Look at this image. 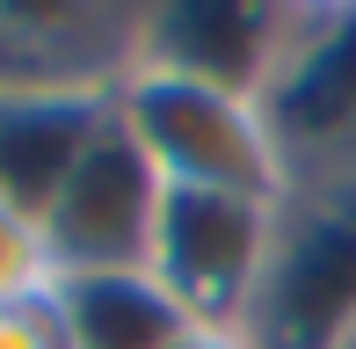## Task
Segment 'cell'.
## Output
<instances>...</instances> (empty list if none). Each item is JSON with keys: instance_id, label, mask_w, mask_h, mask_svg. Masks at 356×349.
I'll list each match as a JSON object with an SVG mask.
<instances>
[{"instance_id": "cell-1", "label": "cell", "mask_w": 356, "mask_h": 349, "mask_svg": "<svg viewBox=\"0 0 356 349\" xmlns=\"http://www.w3.org/2000/svg\"><path fill=\"white\" fill-rule=\"evenodd\" d=\"M117 124L160 168L168 189H225V197H262V204H291L298 189L262 95L131 66L117 81Z\"/></svg>"}, {"instance_id": "cell-2", "label": "cell", "mask_w": 356, "mask_h": 349, "mask_svg": "<svg viewBox=\"0 0 356 349\" xmlns=\"http://www.w3.org/2000/svg\"><path fill=\"white\" fill-rule=\"evenodd\" d=\"M240 327L254 349H342L356 335V182L291 189L269 277Z\"/></svg>"}, {"instance_id": "cell-3", "label": "cell", "mask_w": 356, "mask_h": 349, "mask_svg": "<svg viewBox=\"0 0 356 349\" xmlns=\"http://www.w3.org/2000/svg\"><path fill=\"white\" fill-rule=\"evenodd\" d=\"M284 233V204L262 197H225V189H168L153 226L145 269L189 320H248L254 291L269 277Z\"/></svg>"}, {"instance_id": "cell-4", "label": "cell", "mask_w": 356, "mask_h": 349, "mask_svg": "<svg viewBox=\"0 0 356 349\" xmlns=\"http://www.w3.org/2000/svg\"><path fill=\"white\" fill-rule=\"evenodd\" d=\"M291 182H356V8H298L291 51L262 95Z\"/></svg>"}, {"instance_id": "cell-5", "label": "cell", "mask_w": 356, "mask_h": 349, "mask_svg": "<svg viewBox=\"0 0 356 349\" xmlns=\"http://www.w3.org/2000/svg\"><path fill=\"white\" fill-rule=\"evenodd\" d=\"M160 197H168L160 168L131 146V131L109 109L102 138L80 153V168L51 197V211L37 218L44 247H51V269L58 277H80V269H145L153 226H160Z\"/></svg>"}, {"instance_id": "cell-6", "label": "cell", "mask_w": 356, "mask_h": 349, "mask_svg": "<svg viewBox=\"0 0 356 349\" xmlns=\"http://www.w3.org/2000/svg\"><path fill=\"white\" fill-rule=\"evenodd\" d=\"M131 66H138V8L0 0V95H51V88L117 95Z\"/></svg>"}, {"instance_id": "cell-7", "label": "cell", "mask_w": 356, "mask_h": 349, "mask_svg": "<svg viewBox=\"0 0 356 349\" xmlns=\"http://www.w3.org/2000/svg\"><path fill=\"white\" fill-rule=\"evenodd\" d=\"M298 8H240V0H168V8H138V66L189 73L211 88L269 95Z\"/></svg>"}, {"instance_id": "cell-8", "label": "cell", "mask_w": 356, "mask_h": 349, "mask_svg": "<svg viewBox=\"0 0 356 349\" xmlns=\"http://www.w3.org/2000/svg\"><path fill=\"white\" fill-rule=\"evenodd\" d=\"M117 95L51 88V95H0V204L44 218L51 197L66 189L80 153L102 138Z\"/></svg>"}, {"instance_id": "cell-9", "label": "cell", "mask_w": 356, "mask_h": 349, "mask_svg": "<svg viewBox=\"0 0 356 349\" xmlns=\"http://www.w3.org/2000/svg\"><path fill=\"white\" fill-rule=\"evenodd\" d=\"M66 349H168L189 327V313L160 291L153 269H80L51 277L44 291Z\"/></svg>"}, {"instance_id": "cell-10", "label": "cell", "mask_w": 356, "mask_h": 349, "mask_svg": "<svg viewBox=\"0 0 356 349\" xmlns=\"http://www.w3.org/2000/svg\"><path fill=\"white\" fill-rule=\"evenodd\" d=\"M51 247H44V226L15 204H0V306H29V298L51 291Z\"/></svg>"}, {"instance_id": "cell-11", "label": "cell", "mask_w": 356, "mask_h": 349, "mask_svg": "<svg viewBox=\"0 0 356 349\" xmlns=\"http://www.w3.org/2000/svg\"><path fill=\"white\" fill-rule=\"evenodd\" d=\"M0 349H66L58 342V320L44 298H29V306H0Z\"/></svg>"}, {"instance_id": "cell-12", "label": "cell", "mask_w": 356, "mask_h": 349, "mask_svg": "<svg viewBox=\"0 0 356 349\" xmlns=\"http://www.w3.org/2000/svg\"><path fill=\"white\" fill-rule=\"evenodd\" d=\"M168 349H254V342H248V327H233V320H189Z\"/></svg>"}, {"instance_id": "cell-13", "label": "cell", "mask_w": 356, "mask_h": 349, "mask_svg": "<svg viewBox=\"0 0 356 349\" xmlns=\"http://www.w3.org/2000/svg\"><path fill=\"white\" fill-rule=\"evenodd\" d=\"M342 349H356V335H349V342H342Z\"/></svg>"}]
</instances>
